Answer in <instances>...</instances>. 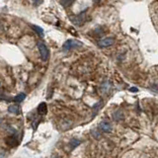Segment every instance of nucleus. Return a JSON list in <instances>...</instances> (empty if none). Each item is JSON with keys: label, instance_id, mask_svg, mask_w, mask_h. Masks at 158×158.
Instances as JSON below:
<instances>
[{"label": "nucleus", "instance_id": "f257e3e1", "mask_svg": "<svg viewBox=\"0 0 158 158\" xmlns=\"http://www.w3.org/2000/svg\"><path fill=\"white\" fill-rule=\"evenodd\" d=\"M70 20H71V22H72L74 25H75V26H77V27H81V26H83V25L87 22L88 16L86 15V11H83V12H81L80 14L75 15V16H72V17L70 18Z\"/></svg>", "mask_w": 158, "mask_h": 158}, {"label": "nucleus", "instance_id": "f03ea898", "mask_svg": "<svg viewBox=\"0 0 158 158\" xmlns=\"http://www.w3.org/2000/svg\"><path fill=\"white\" fill-rule=\"evenodd\" d=\"M82 46H83V44L81 42L77 41V40L71 39V40H67V41L63 44L62 48H63V51H66L67 52V51H70V49H72V48H80Z\"/></svg>", "mask_w": 158, "mask_h": 158}, {"label": "nucleus", "instance_id": "7ed1b4c3", "mask_svg": "<svg viewBox=\"0 0 158 158\" xmlns=\"http://www.w3.org/2000/svg\"><path fill=\"white\" fill-rule=\"evenodd\" d=\"M38 49H39V52H40V56H41L42 60L47 61L49 57V52H48V47L43 42H39L38 43Z\"/></svg>", "mask_w": 158, "mask_h": 158}, {"label": "nucleus", "instance_id": "20e7f679", "mask_svg": "<svg viewBox=\"0 0 158 158\" xmlns=\"http://www.w3.org/2000/svg\"><path fill=\"white\" fill-rule=\"evenodd\" d=\"M5 142H6V144L8 146H10V147L17 146L18 143H19V140H18V138H17V132L15 131V132H13L12 135L7 136L6 138H5Z\"/></svg>", "mask_w": 158, "mask_h": 158}, {"label": "nucleus", "instance_id": "39448f33", "mask_svg": "<svg viewBox=\"0 0 158 158\" xmlns=\"http://www.w3.org/2000/svg\"><path fill=\"white\" fill-rule=\"evenodd\" d=\"M114 43H115V41H114L113 38L107 37V38L99 40L97 44H98V46L100 48H108V47H111Z\"/></svg>", "mask_w": 158, "mask_h": 158}, {"label": "nucleus", "instance_id": "423d86ee", "mask_svg": "<svg viewBox=\"0 0 158 158\" xmlns=\"http://www.w3.org/2000/svg\"><path fill=\"white\" fill-rule=\"evenodd\" d=\"M99 130H100L101 131L103 132H106V133H109L112 131V125L110 122L108 121H102L100 123H99Z\"/></svg>", "mask_w": 158, "mask_h": 158}, {"label": "nucleus", "instance_id": "0eeeda50", "mask_svg": "<svg viewBox=\"0 0 158 158\" xmlns=\"http://www.w3.org/2000/svg\"><path fill=\"white\" fill-rule=\"evenodd\" d=\"M37 111L39 113V115H41V116H44L46 114L48 113V107H47V104L43 102L41 103L40 105L38 106L37 108Z\"/></svg>", "mask_w": 158, "mask_h": 158}, {"label": "nucleus", "instance_id": "6e6552de", "mask_svg": "<svg viewBox=\"0 0 158 158\" xmlns=\"http://www.w3.org/2000/svg\"><path fill=\"white\" fill-rule=\"evenodd\" d=\"M81 140L80 139H78V138H72V139L69 141V143H68V145H69V148H70V150H73V149H75V148L77 147V146H79L81 144Z\"/></svg>", "mask_w": 158, "mask_h": 158}, {"label": "nucleus", "instance_id": "1a4fd4ad", "mask_svg": "<svg viewBox=\"0 0 158 158\" xmlns=\"http://www.w3.org/2000/svg\"><path fill=\"white\" fill-rule=\"evenodd\" d=\"M8 112L11 114H15V115H18V114H20V112H21V109L17 105H10L8 107Z\"/></svg>", "mask_w": 158, "mask_h": 158}, {"label": "nucleus", "instance_id": "9d476101", "mask_svg": "<svg viewBox=\"0 0 158 158\" xmlns=\"http://www.w3.org/2000/svg\"><path fill=\"white\" fill-rule=\"evenodd\" d=\"M103 105H104V101L101 100V101H99L98 103H96V105L93 106V117L95 116V115H97V113L103 107Z\"/></svg>", "mask_w": 158, "mask_h": 158}, {"label": "nucleus", "instance_id": "9b49d317", "mask_svg": "<svg viewBox=\"0 0 158 158\" xmlns=\"http://www.w3.org/2000/svg\"><path fill=\"white\" fill-rule=\"evenodd\" d=\"M31 28L39 35L40 37H42V38H43V37L44 36V29H43V28L37 26V25H31Z\"/></svg>", "mask_w": 158, "mask_h": 158}, {"label": "nucleus", "instance_id": "f8f14e48", "mask_svg": "<svg viewBox=\"0 0 158 158\" xmlns=\"http://www.w3.org/2000/svg\"><path fill=\"white\" fill-rule=\"evenodd\" d=\"M25 98H26V94L25 93H19L18 95H16L14 97L13 101L16 102V103H21L25 100Z\"/></svg>", "mask_w": 158, "mask_h": 158}, {"label": "nucleus", "instance_id": "ddd939ff", "mask_svg": "<svg viewBox=\"0 0 158 158\" xmlns=\"http://www.w3.org/2000/svg\"><path fill=\"white\" fill-rule=\"evenodd\" d=\"M112 85H111V83L109 82V81H106L105 83H103V85L101 86V90L103 93H108L109 91H110V89H111Z\"/></svg>", "mask_w": 158, "mask_h": 158}, {"label": "nucleus", "instance_id": "4468645a", "mask_svg": "<svg viewBox=\"0 0 158 158\" xmlns=\"http://www.w3.org/2000/svg\"><path fill=\"white\" fill-rule=\"evenodd\" d=\"M113 118H114V120H115L116 122H118V121H122L123 118V113L121 111H117L113 114Z\"/></svg>", "mask_w": 158, "mask_h": 158}, {"label": "nucleus", "instance_id": "2eb2a0df", "mask_svg": "<svg viewBox=\"0 0 158 158\" xmlns=\"http://www.w3.org/2000/svg\"><path fill=\"white\" fill-rule=\"evenodd\" d=\"M74 0H60V5L63 8H68L73 4Z\"/></svg>", "mask_w": 158, "mask_h": 158}, {"label": "nucleus", "instance_id": "dca6fc26", "mask_svg": "<svg viewBox=\"0 0 158 158\" xmlns=\"http://www.w3.org/2000/svg\"><path fill=\"white\" fill-rule=\"evenodd\" d=\"M91 135H92V136L94 138H96V139H99V138L101 137V133H100V131H98V128H92Z\"/></svg>", "mask_w": 158, "mask_h": 158}, {"label": "nucleus", "instance_id": "f3484780", "mask_svg": "<svg viewBox=\"0 0 158 158\" xmlns=\"http://www.w3.org/2000/svg\"><path fill=\"white\" fill-rule=\"evenodd\" d=\"M43 2V0H33V4H34V6H39L40 4H41Z\"/></svg>", "mask_w": 158, "mask_h": 158}, {"label": "nucleus", "instance_id": "a211bd4d", "mask_svg": "<svg viewBox=\"0 0 158 158\" xmlns=\"http://www.w3.org/2000/svg\"><path fill=\"white\" fill-rule=\"evenodd\" d=\"M132 88H133V89H131V92H137V91H138V89H136V88L135 89V87H132Z\"/></svg>", "mask_w": 158, "mask_h": 158}, {"label": "nucleus", "instance_id": "6ab92c4d", "mask_svg": "<svg viewBox=\"0 0 158 158\" xmlns=\"http://www.w3.org/2000/svg\"><path fill=\"white\" fill-rule=\"evenodd\" d=\"M100 1H101V0H94V2H95V3H99Z\"/></svg>", "mask_w": 158, "mask_h": 158}]
</instances>
